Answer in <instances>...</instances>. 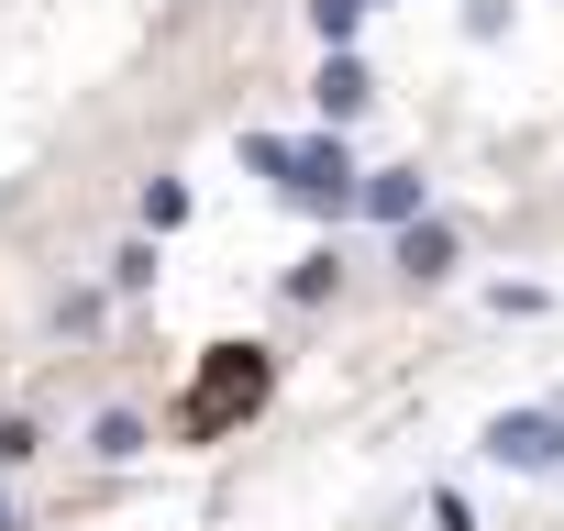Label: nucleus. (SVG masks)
Returning <instances> with one entry per match:
<instances>
[{
    "label": "nucleus",
    "instance_id": "obj_1",
    "mask_svg": "<svg viewBox=\"0 0 564 531\" xmlns=\"http://www.w3.org/2000/svg\"><path fill=\"white\" fill-rule=\"evenodd\" d=\"M243 166H265V177L289 188L300 210H355V155H344L333 133H300V144H276V133H254V144H243Z\"/></svg>",
    "mask_w": 564,
    "mask_h": 531
},
{
    "label": "nucleus",
    "instance_id": "obj_2",
    "mask_svg": "<svg viewBox=\"0 0 564 531\" xmlns=\"http://www.w3.org/2000/svg\"><path fill=\"white\" fill-rule=\"evenodd\" d=\"M254 399H265V355H254V344H232V355L210 366V388H188L177 432H188V443H221V432H232V421H243Z\"/></svg>",
    "mask_w": 564,
    "mask_h": 531
},
{
    "label": "nucleus",
    "instance_id": "obj_3",
    "mask_svg": "<svg viewBox=\"0 0 564 531\" xmlns=\"http://www.w3.org/2000/svg\"><path fill=\"white\" fill-rule=\"evenodd\" d=\"M487 465H520V476L564 465V410H498L487 421Z\"/></svg>",
    "mask_w": 564,
    "mask_h": 531
},
{
    "label": "nucleus",
    "instance_id": "obj_4",
    "mask_svg": "<svg viewBox=\"0 0 564 531\" xmlns=\"http://www.w3.org/2000/svg\"><path fill=\"white\" fill-rule=\"evenodd\" d=\"M421 199H432L421 166H377V177H355V210H366V221H421Z\"/></svg>",
    "mask_w": 564,
    "mask_h": 531
},
{
    "label": "nucleus",
    "instance_id": "obj_5",
    "mask_svg": "<svg viewBox=\"0 0 564 531\" xmlns=\"http://www.w3.org/2000/svg\"><path fill=\"white\" fill-rule=\"evenodd\" d=\"M443 266H454V221H432V210H421V221H399V278H421V289H432Z\"/></svg>",
    "mask_w": 564,
    "mask_h": 531
},
{
    "label": "nucleus",
    "instance_id": "obj_6",
    "mask_svg": "<svg viewBox=\"0 0 564 531\" xmlns=\"http://www.w3.org/2000/svg\"><path fill=\"white\" fill-rule=\"evenodd\" d=\"M311 100H322V122H355V111H366V100H377V78H366V67H355V56H333V67H322V89H311Z\"/></svg>",
    "mask_w": 564,
    "mask_h": 531
},
{
    "label": "nucleus",
    "instance_id": "obj_7",
    "mask_svg": "<svg viewBox=\"0 0 564 531\" xmlns=\"http://www.w3.org/2000/svg\"><path fill=\"white\" fill-rule=\"evenodd\" d=\"M89 454L100 465H133L144 454V410H89Z\"/></svg>",
    "mask_w": 564,
    "mask_h": 531
},
{
    "label": "nucleus",
    "instance_id": "obj_8",
    "mask_svg": "<svg viewBox=\"0 0 564 531\" xmlns=\"http://www.w3.org/2000/svg\"><path fill=\"white\" fill-rule=\"evenodd\" d=\"M366 12H377V0H311V23H322V45H333V56L355 45V23H366Z\"/></svg>",
    "mask_w": 564,
    "mask_h": 531
},
{
    "label": "nucleus",
    "instance_id": "obj_9",
    "mask_svg": "<svg viewBox=\"0 0 564 531\" xmlns=\"http://www.w3.org/2000/svg\"><path fill=\"white\" fill-rule=\"evenodd\" d=\"M344 289V254H300V278H289V300H333Z\"/></svg>",
    "mask_w": 564,
    "mask_h": 531
},
{
    "label": "nucleus",
    "instance_id": "obj_10",
    "mask_svg": "<svg viewBox=\"0 0 564 531\" xmlns=\"http://www.w3.org/2000/svg\"><path fill=\"white\" fill-rule=\"evenodd\" d=\"M34 454H45V421L12 410V421H0V465H34Z\"/></svg>",
    "mask_w": 564,
    "mask_h": 531
},
{
    "label": "nucleus",
    "instance_id": "obj_11",
    "mask_svg": "<svg viewBox=\"0 0 564 531\" xmlns=\"http://www.w3.org/2000/svg\"><path fill=\"white\" fill-rule=\"evenodd\" d=\"M144 221H155V232L188 221V188H177V177H144Z\"/></svg>",
    "mask_w": 564,
    "mask_h": 531
},
{
    "label": "nucleus",
    "instance_id": "obj_12",
    "mask_svg": "<svg viewBox=\"0 0 564 531\" xmlns=\"http://www.w3.org/2000/svg\"><path fill=\"white\" fill-rule=\"evenodd\" d=\"M432 531H476V509H465V487H432Z\"/></svg>",
    "mask_w": 564,
    "mask_h": 531
},
{
    "label": "nucleus",
    "instance_id": "obj_13",
    "mask_svg": "<svg viewBox=\"0 0 564 531\" xmlns=\"http://www.w3.org/2000/svg\"><path fill=\"white\" fill-rule=\"evenodd\" d=\"M0 531H23V498H12V487H0Z\"/></svg>",
    "mask_w": 564,
    "mask_h": 531
}]
</instances>
